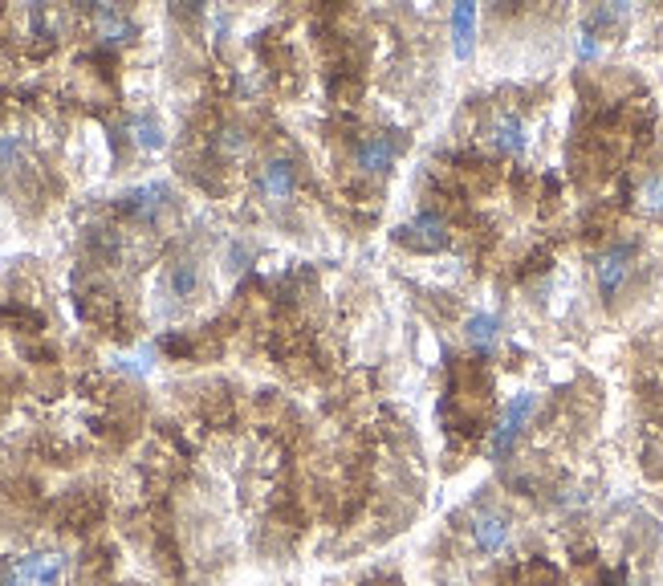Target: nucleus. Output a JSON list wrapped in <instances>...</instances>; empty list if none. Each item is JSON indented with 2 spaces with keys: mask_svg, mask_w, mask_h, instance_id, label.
I'll return each mask as SVG.
<instances>
[{
  "mask_svg": "<svg viewBox=\"0 0 663 586\" xmlns=\"http://www.w3.org/2000/svg\"><path fill=\"white\" fill-rule=\"evenodd\" d=\"M627 17V5H611V9H594L590 13V21H586V29L594 33V29H602V25H619Z\"/></svg>",
  "mask_w": 663,
  "mask_h": 586,
  "instance_id": "17",
  "label": "nucleus"
},
{
  "mask_svg": "<svg viewBox=\"0 0 663 586\" xmlns=\"http://www.w3.org/2000/svg\"><path fill=\"white\" fill-rule=\"evenodd\" d=\"M578 57H586V62H594V57H598V41H594L590 29H582V37H578Z\"/></svg>",
  "mask_w": 663,
  "mask_h": 586,
  "instance_id": "20",
  "label": "nucleus"
},
{
  "mask_svg": "<svg viewBox=\"0 0 663 586\" xmlns=\"http://www.w3.org/2000/svg\"><path fill=\"white\" fill-rule=\"evenodd\" d=\"M472 29H476V9L472 5H456L452 9V37H456V53L468 57L472 49Z\"/></svg>",
  "mask_w": 663,
  "mask_h": 586,
  "instance_id": "12",
  "label": "nucleus"
},
{
  "mask_svg": "<svg viewBox=\"0 0 663 586\" xmlns=\"http://www.w3.org/2000/svg\"><path fill=\"white\" fill-rule=\"evenodd\" d=\"M25 135L21 131H0V167H17L25 159Z\"/></svg>",
  "mask_w": 663,
  "mask_h": 586,
  "instance_id": "15",
  "label": "nucleus"
},
{
  "mask_svg": "<svg viewBox=\"0 0 663 586\" xmlns=\"http://www.w3.org/2000/svg\"><path fill=\"white\" fill-rule=\"evenodd\" d=\"M533 395H517L509 407H505V416H501V424L493 428V436H489V456L493 460H501L509 448H513V440L521 436V428H525V420L533 416Z\"/></svg>",
  "mask_w": 663,
  "mask_h": 586,
  "instance_id": "2",
  "label": "nucleus"
},
{
  "mask_svg": "<svg viewBox=\"0 0 663 586\" xmlns=\"http://www.w3.org/2000/svg\"><path fill=\"white\" fill-rule=\"evenodd\" d=\"M631 261H635V245H611L607 253L598 257L594 273H598V289L607 293V298H615V293L623 289V281L631 273Z\"/></svg>",
  "mask_w": 663,
  "mask_h": 586,
  "instance_id": "4",
  "label": "nucleus"
},
{
  "mask_svg": "<svg viewBox=\"0 0 663 586\" xmlns=\"http://www.w3.org/2000/svg\"><path fill=\"white\" fill-rule=\"evenodd\" d=\"M131 139L143 151H159L163 147V127L151 119V114H139V119H131Z\"/></svg>",
  "mask_w": 663,
  "mask_h": 586,
  "instance_id": "13",
  "label": "nucleus"
},
{
  "mask_svg": "<svg viewBox=\"0 0 663 586\" xmlns=\"http://www.w3.org/2000/svg\"><path fill=\"white\" fill-rule=\"evenodd\" d=\"M94 29L106 45H118V41H131L135 37V25L123 9H114V5H98L94 9Z\"/></svg>",
  "mask_w": 663,
  "mask_h": 586,
  "instance_id": "10",
  "label": "nucleus"
},
{
  "mask_svg": "<svg viewBox=\"0 0 663 586\" xmlns=\"http://www.w3.org/2000/svg\"><path fill=\"white\" fill-rule=\"evenodd\" d=\"M171 293H175V298H192V293H196V285H200V269L192 265V261H179L175 269H171Z\"/></svg>",
  "mask_w": 663,
  "mask_h": 586,
  "instance_id": "14",
  "label": "nucleus"
},
{
  "mask_svg": "<svg viewBox=\"0 0 663 586\" xmlns=\"http://www.w3.org/2000/svg\"><path fill=\"white\" fill-rule=\"evenodd\" d=\"M489 139L505 155H525V147H529V131H525V123L517 119V114H497L493 127H489Z\"/></svg>",
  "mask_w": 663,
  "mask_h": 586,
  "instance_id": "7",
  "label": "nucleus"
},
{
  "mask_svg": "<svg viewBox=\"0 0 663 586\" xmlns=\"http://www.w3.org/2000/svg\"><path fill=\"white\" fill-rule=\"evenodd\" d=\"M257 188H261V196H265V200H273V204L289 200V196H293V188H297V180H293V167H289L285 159L265 163V167H261V180H257Z\"/></svg>",
  "mask_w": 663,
  "mask_h": 586,
  "instance_id": "9",
  "label": "nucleus"
},
{
  "mask_svg": "<svg viewBox=\"0 0 663 586\" xmlns=\"http://www.w3.org/2000/svg\"><path fill=\"white\" fill-rule=\"evenodd\" d=\"M444 241H448V228L436 212H419L415 220H407L399 228V245H411L419 253H436V249H444Z\"/></svg>",
  "mask_w": 663,
  "mask_h": 586,
  "instance_id": "3",
  "label": "nucleus"
},
{
  "mask_svg": "<svg viewBox=\"0 0 663 586\" xmlns=\"http://www.w3.org/2000/svg\"><path fill=\"white\" fill-rule=\"evenodd\" d=\"M399 155V139L395 135H367L358 143V167L363 171H387Z\"/></svg>",
  "mask_w": 663,
  "mask_h": 586,
  "instance_id": "8",
  "label": "nucleus"
},
{
  "mask_svg": "<svg viewBox=\"0 0 663 586\" xmlns=\"http://www.w3.org/2000/svg\"><path fill=\"white\" fill-rule=\"evenodd\" d=\"M472 542L480 554H497L509 542V521L501 513H476L472 517Z\"/></svg>",
  "mask_w": 663,
  "mask_h": 586,
  "instance_id": "6",
  "label": "nucleus"
},
{
  "mask_svg": "<svg viewBox=\"0 0 663 586\" xmlns=\"http://www.w3.org/2000/svg\"><path fill=\"white\" fill-rule=\"evenodd\" d=\"M114 367L127 371V375H147V371H151V350H143V355H131V359H118Z\"/></svg>",
  "mask_w": 663,
  "mask_h": 586,
  "instance_id": "18",
  "label": "nucleus"
},
{
  "mask_svg": "<svg viewBox=\"0 0 663 586\" xmlns=\"http://www.w3.org/2000/svg\"><path fill=\"white\" fill-rule=\"evenodd\" d=\"M167 204H171L167 184H143V188H131V192L123 196V208H127L131 216H139V220H155Z\"/></svg>",
  "mask_w": 663,
  "mask_h": 586,
  "instance_id": "5",
  "label": "nucleus"
},
{
  "mask_svg": "<svg viewBox=\"0 0 663 586\" xmlns=\"http://www.w3.org/2000/svg\"><path fill=\"white\" fill-rule=\"evenodd\" d=\"M639 204H643L647 212H663V180H659V175L639 188Z\"/></svg>",
  "mask_w": 663,
  "mask_h": 586,
  "instance_id": "16",
  "label": "nucleus"
},
{
  "mask_svg": "<svg viewBox=\"0 0 663 586\" xmlns=\"http://www.w3.org/2000/svg\"><path fill=\"white\" fill-rule=\"evenodd\" d=\"M464 334H468V342L476 350H493L497 338H501V318L497 314H472L468 326H464Z\"/></svg>",
  "mask_w": 663,
  "mask_h": 586,
  "instance_id": "11",
  "label": "nucleus"
},
{
  "mask_svg": "<svg viewBox=\"0 0 663 586\" xmlns=\"http://www.w3.org/2000/svg\"><path fill=\"white\" fill-rule=\"evenodd\" d=\"M66 574V558L62 554H21L9 562L5 582L9 586H57Z\"/></svg>",
  "mask_w": 663,
  "mask_h": 586,
  "instance_id": "1",
  "label": "nucleus"
},
{
  "mask_svg": "<svg viewBox=\"0 0 663 586\" xmlns=\"http://www.w3.org/2000/svg\"><path fill=\"white\" fill-rule=\"evenodd\" d=\"M220 147H224L228 155H240V151H245V135H240L236 127H228V131L220 135Z\"/></svg>",
  "mask_w": 663,
  "mask_h": 586,
  "instance_id": "19",
  "label": "nucleus"
}]
</instances>
